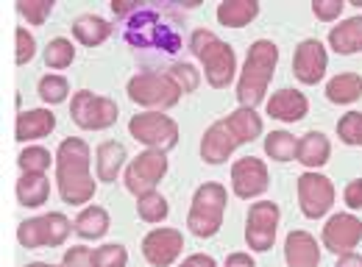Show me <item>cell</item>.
Segmentation results:
<instances>
[{"instance_id":"34","label":"cell","mask_w":362,"mask_h":267,"mask_svg":"<svg viewBox=\"0 0 362 267\" xmlns=\"http://www.w3.org/2000/svg\"><path fill=\"white\" fill-rule=\"evenodd\" d=\"M337 136L351 148H362V112L343 114L337 120Z\"/></svg>"},{"instance_id":"30","label":"cell","mask_w":362,"mask_h":267,"mask_svg":"<svg viewBox=\"0 0 362 267\" xmlns=\"http://www.w3.org/2000/svg\"><path fill=\"white\" fill-rule=\"evenodd\" d=\"M168 212H170L168 198L159 195L156 189H153V192H145V195L136 198V215H139L145 222H162L165 218H168Z\"/></svg>"},{"instance_id":"8","label":"cell","mask_w":362,"mask_h":267,"mask_svg":"<svg viewBox=\"0 0 362 267\" xmlns=\"http://www.w3.org/2000/svg\"><path fill=\"white\" fill-rule=\"evenodd\" d=\"M117 103L112 97L95 95L90 89H78L70 100V117L81 131H103L117 123Z\"/></svg>"},{"instance_id":"18","label":"cell","mask_w":362,"mask_h":267,"mask_svg":"<svg viewBox=\"0 0 362 267\" xmlns=\"http://www.w3.org/2000/svg\"><path fill=\"white\" fill-rule=\"evenodd\" d=\"M310 112V100L298 89H279L268 97V114L281 123H298Z\"/></svg>"},{"instance_id":"22","label":"cell","mask_w":362,"mask_h":267,"mask_svg":"<svg viewBox=\"0 0 362 267\" xmlns=\"http://www.w3.org/2000/svg\"><path fill=\"white\" fill-rule=\"evenodd\" d=\"M329 47L337 50L340 56H351L362 50V14L360 17H349L340 25H334L329 31Z\"/></svg>"},{"instance_id":"4","label":"cell","mask_w":362,"mask_h":267,"mask_svg":"<svg viewBox=\"0 0 362 267\" xmlns=\"http://www.w3.org/2000/svg\"><path fill=\"white\" fill-rule=\"evenodd\" d=\"M279 64V47L271 40H257L248 47L245 64L240 70L237 81V103L243 109H257L265 100V92L271 87V78Z\"/></svg>"},{"instance_id":"45","label":"cell","mask_w":362,"mask_h":267,"mask_svg":"<svg viewBox=\"0 0 362 267\" xmlns=\"http://www.w3.org/2000/svg\"><path fill=\"white\" fill-rule=\"evenodd\" d=\"M334 267H362V256L360 254H354V251H351V254H343Z\"/></svg>"},{"instance_id":"42","label":"cell","mask_w":362,"mask_h":267,"mask_svg":"<svg viewBox=\"0 0 362 267\" xmlns=\"http://www.w3.org/2000/svg\"><path fill=\"white\" fill-rule=\"evenodd\" d=\"M139 6L142 3H136V0H112V14L120 17V20H129L132 14L139 11Z\"/></svg>"},{"instance_id":"28","label":"cell","mask_w":362,"mask_h":267,"mask_svg":"<svg viewBox=\"0 0 362 267\" xmlns=\"http://www.w3.org/2000/svg\"><path fill=\"white\" fill-rule=\"evenodd\" d=\"M76 234L84 239H100L109 231V212L103 206H87L81 209V215L76 218Z\"/></svg>"},{"instance_id":"27","label":"cell","mask_w":362,"mask_h":267,"mask_svg":"<svg viewBox=\"0 0 362 267\" xmlns=\"http://www.w3.org/2000/svg\"><path fill=\"white\" fill-rule=\"evenodd\" d=\"M326 97L337 106L354 103L362 97V76L357 73H337L329 84H326Z\"/></svg>"},{"instance_id":"6","label":"cell","mask_w":362,"mask_h":267,"mask_svg":"<svg viewBox=\"0 0 362 267\" xmlns=\"http://www.w3.org/2000/svg\"><path fill=\"white\" fill-rule=\"evenodd\" d=\"M226 203H228V192L223 184L218 181H206L195 189L192 195V203H189V215H187V228L206 239V237H215L223 225V215H226Z\"/></svg>"},{"instance_id":"36","label":"cell","mask_w":362,"mask_h":267,"mask_svg":"<svg viewBox=\"0 0 362 267\" xmlns=\"http://www.w3.org/2000/svg\"><path fill=\"white\" fill-rule=\"evenodd\" d=\"M129 265V251L117 242H109L103 248H95V267H126Z\"/></svg>"},{"instance_id":"9","label":"cell","mask_w":362,"mask_h":267,"mask_svg":"<svg viewBox=\"0 0 362 267\" xmlns=\"http://www.w3.org/2000/svg\"><path fill=\"white\" fill-rule=\"evenodd\" d=\"M76 225L67 220L62 212H47L42 218H31L17 225V242L23 248H59L67 242L70 231Z\"/></svg>"},{"instance_id":"1","label":"cell","mask_w":362,"mask_h":267,"mask_svg":"<svg viewBox=\"0 0 362 267\" xmlns=\"http://www.w3.org/2000/svg\"><path fill=\"white\" fill-rule=\"evenodd\" d=\"M90 145L78 136H67L56 148V189L64 203L81 206L95 195V178L90 173Z\"/></svg>"},{"instance_id":"14","label":"cell","mask_w":362,"mask_h":267,"mask_svg":"<svg viewBox=\"0 0 362 267\" xmlns=\"http://www.w3.org/2000/svg\"><path fill=\"white\" fill-rule=\"evenodd\" d=\"M184 251V234L179 228H153L142 239V256L153 267H170Z\"/></svg>"},{"instance_id":"44","label":"cell","mask_w":362,"mask_h":267,"mask_svg":"<svg viewBox=\"0 0 362 267\" xmlns=\"http://www.w3.org/2000/svg\"><path fill=\"white\" fill-rule=\"evenodd\" d=\"M226 267H257V265H254V259L248 254H231L226 259Z\"/></svg>"},{"instance_id":"23","label":"cell","mask_w":362,"mask_h":267,"mask_svg":"<svg viewBox=\"0 0 362 267\" xmlns=\"http://www.w3.org/2000/svg\"><path fill=\"white\" fill-rule=\"evenodd\" d=\"M329 156H332V142L323 131H310L298 139V156L296 159L304 167H310V170L323 167L329 162Z\"/></svg>"},{"instance_id":"35","label":"cell","mask_w":362,"mask_h":267,"mask_svg":"<svg viewBox=\"0 0 362 267\" xmlns=\"http://www.w3.org/2000/svg\"><path fill=\"white\" fill-rule=\"evenodd\" d=\"M17 11L31 25H42L47 14L53 11V0H17Z\"/></svg>"},{"instance_id":"3","label":"cell","mask_w":362,"mask_h":267,"mask_svg":"<svg viewBox=\"0 0 362 267\" xmlns=\"http://www.w3.org/2000/svg\"><path fill=\"white\" fill-rule=\"evenodd\" d=\"M126 42L142 47V50H162V53H176L181 50V31L179 20L168 14V8L142 3L139 11L126 20L123 31Z\"/></svg>"},{"instance_id":"11","label":"cell","mask_w":362,"mask_h":267,"mask_svg":"<svg viewBox=\"0 0 362 267\" xmlns=\"http://www.w3.org/2000/svg\"><path fill=\"white\" fill-rule=\"evenodd\" d=\"M165 173H168V153L165 150H142L126 167L123 181H126V189L139 198L145 192H153L159 186V181L165 178Z\"/></svg>"},{"instance_id":"12","label":"cell","mask_w":362,"mask_h":267,"mask_svg":"<svg viewBox=\"0 0 362 267\" xmlns=\"http://www.w3.org/2000/svg\"><path fill=\"white\" fill-rule=\"evenodd\" d=\"M279 220H281V212H279V206L273 201L254 203L248 209V218H245V242H248V248H254L257 254L271 251L273 242H276Z\"/></svg>"},{"instance_id":"2","label":"cell","mask_w":362,"mask_h":267,"mask_svg":"<svg viewBox=\"0 0 362 267\" xmlns=\"http://www.w3.org/2000/svg\"><path fill=\"white\" fill-rule=\"evenodd\" d=\"M262 134V117L257 114V109H237L228 117L212 123L204 136H201V159L206 165H223L228 156L245 145L254 142Z\"/></svg>"},{"instance_id":"15","label":"cell","mask_w":362,"mask_h":267,"mask_svg":"<svg viewBox=\"0 0 362 267\" xmlns=\"http://www.w3.org/2000/svg\"><path fill=\"white\" fill-rule=\"evenodd\" d=\"M268 184H271V173H268L262 159L243 156L231 165V189H234L237 198H243V201L257 198L268 189Z\"/></svg>"},{"instance_id":"10","label":"cell","mask_w":362,"mask_h":267,"mask_svg":"<svg viewBox=\"0 0 362 267\" xmlns=\"http://www.w3.org/2000/svg\"><path fill=\"white\" fill-rule=\"evenodd\" d=\"M129 134L148 150H170L179 145V126L165 112H142L129 120Z\"/></svg>"},{"instance_id":"40","label":"cell","mask_w":362,"mask_h":267,"mask_svg":"<svg viewBox=\"0 0 362 267\" xmlns=\"http://www.w3.org/2000/svg\"><path fill=\"white\" fill-rule=\"evenodd\" d=\"M64 267H95V251L84 248V245H76L64 254Z\"/></svg>"},{"instance_id":"33","label":"cell","mask_w":362,"mask_h":267,"mask_svg":"<svg viewBox=\"0 0 362 267\" xmlns=\"http://www.w3.org/2000/svg\"><path fill=\"white\" fill-rule=\"evenodd\" d=\"M40 97L50 103V106H56V103H64L67 100V95H70V81L64 78V76H56V73H47L40 78Z\"/></svg>"},{"instance_id":"7","label":"cell","mask_w":362,"mask_h":267,"mask_svg":"<svg viewBox=\"0 0 362 267\" xmlns=\"http://www.w3.org/2000/svg\"><path fill=\"white\" fill-rule=\"evenodd\" d=\"M129 97L136 106L148 109V112H165L173 109L181 100V87L168 76V73H136L129 81Z\"/></svg>"},{"instance_id":"32","label":"cell","mask_w":362,"mask_h":267,"mask_svg":"<svg viewBox=\"0 0 362 267\" xmlns=\"http://www.w3.org/2000/svg\"><path fill=\"white\" fill-rule=\"evenodd\" d=\"M17 165H20L23 173H42V176H45L47 170H50V165H53V156H50L47 148L31 145V148H25V150L17 156Z\"/></svg>"},{"instance_id":"20","label":"cell","mask_w":362,"mask_h":267,"mask_svg":"<svg viewBox=\"0 0 362 267\" xmlns=\"http://www.w3.org/2000/svg\"><path fill=\"white\" fill-rule=\"evenodd\" d=\"M56 129V114L47 109H31V112H20L17 114V126H14V139L17 142H34V139H45Z\"/></svg>"},{"instance_id":"19","label":"cell","mask_w":362,"mask_h":267,"mask_svg":"<svg viewBox=\"0 0 362 267\" xmlns=\"http://www.w3.org/2000/svg\"><path fill=\"white\" fill-rule=\"evenodd\" d=\"M284 262L287 267H317L320 248L310 231H290L284 239Z\"/></svg>"},{"instance_id":"5","label":"cell","mask_w":362,"mask_h":267,"mask_svg":"<svg viewBox=\"0 0 362 267\" xmlns=\"http://www.w3.org/2000/svg\"><path fill=\"white\" fill-rule=\"evenodd\" d=\"M189 53L204 64V76H206L209 87L223 89L231 84V78L237 73V56H234L231 44L218 40L206 28H195L189 34Z\"/></svg>"},{"instance_id":"24","label":"cell","mask_w":362,"mask_h":267,"mask_svg":"<svg viewBox=\"0 0 362 267\" xmlns=\"http://www.w3.org/2000/svg\"><path fill=\"white\" fill-rule=\"evenodd\" d=\"M70 28H73L76 42L84 44V47H98L100 42H106L109 34H112L109 20H103L98 14H81V17H76Z\"/></svg>"},{"instance_id":"46","label":"cell","mask_w":362,"mask_h":267,"mask_svg":"<svg viewBox=\"0 0 362 267\" xmlns=\"http://www.w3.org/2000/svg\"><path fill=\"white\" fill-rule=\"evenodd\" d=\"M25 267H64V265H47V262H31V265Z\"/></svg>"},{"instance_id":"37","label":"cell","mask_w":362,"mask_h":267,"mask_svg":"<svg viewBox=\"0 0 362 267\" xmlns=\"http://www.w3.org/2000/svg\"><path fill=\"white\" fill-rule=\"evenodd\" d=\"M168 76L176 81L181 87V92H195L198 84H201V76H198V70L192 67V64H187V61H176L173 67H168Z\"/></svg>"},{"instance_id":"16","label":"cell","mask_w":362,"mask_h":267,"mask_svg":"<svg viewBox=\"0 0 362 267\" xmlns=\"http://www.w3.org/2000/svg\"><path fill=\"white\" fill-rule=\"evenodd\" d=\"M326 64H329V56H326V44L320 40L298 42L296 53H293V76L301 84H307V87L317 84L326 76Z\"/></svg>"},{"instance_id":"29","label":"cell","mask_w":362,"mask_h":267,"mask_svg":"<svg viewBox=\"0 0 362 267\" xmlns=\"http://www.w3.org/2000/svg\"><path fill=\"white\" fill-rule=\"evenodd\" d=\"M265 153L276 162H293L298 156V139L290 131H271L265 136Z\"/></svg>"},{"instance_id":"41","label":"cell","mask_w":362,"mask_h":267,"mask_svg":"<svg viewBox=\"0 0 362 267\" xmlns=\"http://www.w3.org/2000/svg\"><path fill=\"white\" fill-rule=\"evenodd\" d=\"M343 198H346L349 209H362V178L349 181V186L343 189Z\"/></svg>"},{"instance_id":"26","label":"cell","mask_w":362,"mask_h":267,"mask_svg":"<svg viewBox=\"0 0 362 267\" xmlns=\"http://www.w3.org/2000/svg\"><path fill=\"white\" fill-rule=\"evenodd\" d=\"M47 195H50V181L42 173H23L17 178V201H20V206L37 209V206L47 203Z\"/></svg>"},{"instance_id":"25","label":"cell","mask_w":362,"mask_h":267,"mask_svg":"<svg viewBox=\"0 0 362 267\" xmlns=\"http://www.w3.org/2000/svg\"><path fill=\"white\" fill-rule=\"evenodd\" d=\"M259 14L257 0H223L218 6V23L226 28H245Z\"/></svg>"},{"instance_id":"43","label":"cell","mask_w":362,"mask_h":267,"mask_svg":"<svg viewBox=\"0 0 362 267\" xmlns=\"http://www.w3.org/2000/svg\"><path fill=\"white\" fill-rule=\"evenodd\" d=\"M179 267H218V265H215V259L206 256V254H192V256H187Z\"/></svg>"},{"instance_id":"39","label":"cell","mask_w":362,"mask_h":267,"mask_svg":"<svg viewBox=\"0 0 362 267\" xmlns=\"http://www.w3.org/2000/svg\"><path fill=\"white\" fill-rule=\"evenodd\" d=\"M343 0H313V14L320 23H334L343 14Z\"/></svg>"},{"instance_id":"13","label":"cell","mask_w":362,"mask_h":267,"mask_svg":"<svg viewBox=\"0 0 362 267\" xmlns=\"http://www.w3.org/2000/svg\"><path fill=\"white\" fill-rule=\"evenodd\" d=\"M334 203V184L332 178H326L323 173H304L298 176V206L304 212V218L310 220H320Z\"/></svg>"},{"instance_id":"21","label":"cell","mask_w":362,"mask_h":267,"mask_svg":"<svg viewBox=\"0 0 362 267\" xmlns=\"http://www.w3.org/2000/svg\"><path fill=\"white\" fill-rule=\"evenodd\" d=\"M126 165V148L115 139H106L98 145L95 150V170H98V181L100 184H112L120 176V167Z\"/></svg>"},{"instance_id":"17","label":"cell","mask_w":362,"mask_h":267,"mask_svg":"<svg viewBox=\"0 0 362 267\" xmlns=\"http://www.w3.org/2000/svg\"><path fill=\"white\" fill-rule=\"evenodd\" d=\"M362 242V220L354 215H334L323 225V248L343 256Z\"/></svg>"},{"instance_id":"38","label":"cell","mask_w":362,"mask_h":267,"mask_svg":"<svg viewBox=\"0 0 362 267\" xmlns=\"http://www.w3.org/2000/svg\"><path fill=\"white\" fill-rule=\"evenodd\" d=\"M14 42H17V64H28L37 53V40L28 28H17L14 31Z\"/></svg>"},{"instance_id":"31","label":"cell","mask_w":362,"mask_h":267,"mask_svg":"<svg viewBox=\"0 0 362 267\" xmlns=\"http://www.w3.org/2000/svg\"><path fill=\"white\" fill-rule=\"evenodd\" d=\"M76 61V44L64 37L50 40L45 47V64L50 70H67Z\"/></svg>"}]
</instances>
